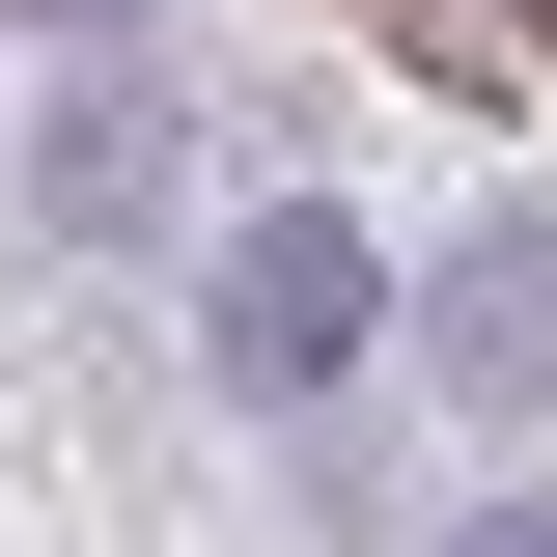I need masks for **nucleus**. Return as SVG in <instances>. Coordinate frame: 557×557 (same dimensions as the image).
<instances>
[{
  "label": "nucleus",
  "instance_id": "obj_1",
  "mask_svg": "<svg viewBox=\"0 0 557 557\" xmlns=\"http://www.w3.org/2000/svg\"><path fill=\"white\" fill-rule=\"evenodd\" d=\"M196 335H223L251 418H335L362 362H391V251H362L335 196H307V223H223V307H196Z\"/></svg>",
  "mask_w": 557,
  "mask_h": 557
},
{
  "label": "nucleus",
  "instance_id": "obj_2",
  "mask_svg": "<svg viewBox=\"0 0 557 557\" xmlns=\"http://www.w3.org/2000/svg\"><path fill=\"white\" fill-rule=\"evenodd\" d=\"M168 196H196V139H168V84H57V139H28V196L0 223H57V251H168Z\"/></svg>",
  "mask_w": 557,
  "mask_h": 557
},
{
  "label": "nucleus",
  "instance_id": "obj_3",
  "mask_svg": "<svg viewBox=\"0 0 557 557\" xmlns=\"http://www.w3.org/2000/svg\"><path fill=\"white\" fill-rule=\"evenodd\" d=\"M418 362H446L474 418H530V391H557V223H474V251L418 278Z\"/></svg>",
  "mask_w": 557,
  "mask_h": 557
},
{
  "label": "nucleus",
  "instance_id": "obj_4",
  "mask_svg": "<svg viewBox=\"0 0 557 557\" xmlns=\"http://www.w3.org/2000/svg\"><path fill=\"white\" fill-rule=\"evenodd\" d=\"M446 557H557V502H474V530H446Z\"/></svg>",
  "mask_w": 557,
  "mask_h": 557
},
{
  "label": "nucleus",
  "instance_id": "obj_5",
  "mask_svg": "<svg viewBox=\"0 0 557 557\" xmlns=\"http://www.w3.org/2000/svg\"><path fill=\"white\" fill-rule=\"evenodd\" d=\"M28 28H57V57H84V28H139V0H28Z\"/></svg>",
  "mask_w": 557,
  "mask_h": 557
}]
</instances>
